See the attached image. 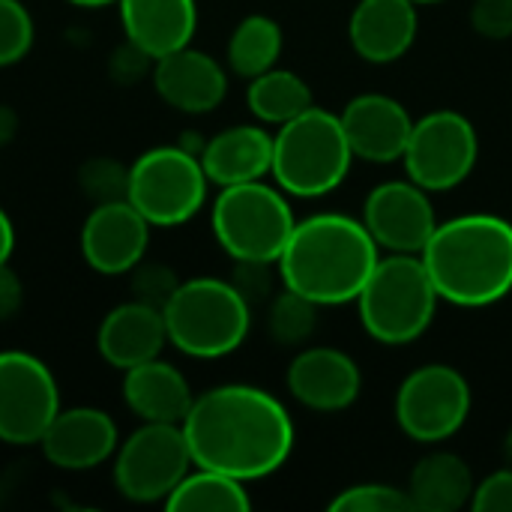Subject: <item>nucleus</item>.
<instances>
[{"instance_id":"20e7f679","label":"nucleus","mask_w":512,"mask_h":512,"mask_svg":"<svg viewBox=\"0 0 512 512\" xmlns=\"http://www.w3.org/2000/svg\"><path fill=\"white\" fill-rule=\"evenodd\" d=\"M351 165L354 150L345 138L342 120L321 105H312L273 132L270 177L291 198H324L336 192Z\"/></svg>"},{"instance_id":"2eb2a0df","label":"nucleus","mask_w":512,"mask_h":512,"mask_svg":"<svg viewBox=\"0 0 512 512\" xmlns=\"http://www.w3.org/2000/svg\"><path fill=\"white\" fill-rule=\"evenodd\" d=\"M288 393L309 411L339 414L360 399L363 375L351 354L330 345L300 348L285 375Z\"/></svg>"},{"instance_id":"ea45409f","label":"nucleus","mask_w":512,"mask_h":512,"mask_svg":"<svg viewBox=\"0 0 512 512\" xmlns=\"http://www.w3.org/2000/svg\"><path fill=\"white\" fill-rule=\"evenodd\" d=\"M75 6H84V9H99V6H108V3H117V0H69Z\"/></svg>"},{"instance_id":"72a5a7b5","label":"nucleus","mask_w":512,"mask_h":512,"mask_svg":"<svg viewBox=\"0 0 512 512\" xmlns=\"http://www.w3.org/2000/svg\"><path fill=\"white\" fill-rule=\"evenodd\" d=\"M273 267L276 264H264V261H234L231 285L246 297L249 306L273 297Z\"/></svg>"},{"instance_id":"c85d7f7f","label":"nucleus","mask_w":512,"mask_h":512,"mask_svg":"<svg viewBox=\"0 0 512 512\" xmlns=\"http://www.w3.org/2000/svg\"><path fill=\"white\" fill-rule=\"evenodd\" d=\"M330 512H411L408 489L390 483H357L342 489L330 504Z\"/></svg>"},{"instance_id":"473e14b6","label":"nucleus","mask_w":512,"mask_h":512,"mask_svg":"<svg viewBox=\"0 0 512 512\" xmlns=\"http://www.w3.org/2000/svg\"><path fill=\"white\" fill-rule=\"evenodd\" d=\"M471 27L489 42L512 39V0H474Z\"/></svg>"},{"instance_id":"dca6fc26","label":"nucleus","mask_w":512,"mask_h":512,"mask_svg":"<svg viewBox=\"0 0 512 512\" xmlns=\"http://www.w3.org/2000/svg\"><path fill=\"white\" fill-rule=\"evenodd\" d=\"M339 120L354 150V159L372 165L402 162L414 117L399 99L387 93H360L342 108Z\"/></svg>"},{"instance_id":"1a4fd4ad","label":"nucleus","mask_w":512,"mask_h":512,"mask_svg":"<svg viewBox=\"0 0 512 512\" xmlns=\"http://www.w3.org/2000/svg\"><path fill=\"white\" fill-rule=\"evenodd\" d=\"M474 393L468 378L447 363L414 369L396 390V423L417 444H441L462 432L471 417Z\"/></svg>"},{"instance_id":"f704fd0d","label":"nucleus","mask_w":512,"mask_h":512,"mask_svg":"<svg viewBox=\"0 0 512 512\" xmlns=\"http://www.w3.org/2000/svg\"><path fill=\"white\" fill-rule=\"evenodd\" d=\"M471 507L477 512H512V465L477 483Z\"/></svg>"},{"instance_id":"79ce46f5","label":"nucleus","mask_w":512,"mask_h":512,"mask_svg":"<svg viewBox=\"0 0 512 512\" xmlns=\"http://www.w3.org/2000/svg\"><path fill=\"white\" fill-rule=\"evenodd\" d=\"M417 6H426V3H444V0H414Z\"/></svg>"},{"instance_id":"4468645a","label":"nucleus","mask_w":512,"mask_h":512,"mask_svg":"<svg viewBox=\"0 0 512 512\" xmlns=\"http://www.w3.org/2000/svg\"><path fill=\"white\" fill-rule=\"evenodd\" d=\"M150 228L153 225L126 198L93 204L81 228V255L87 267L102 276L129 273L135 264L144 261Z\"/></svg>"},{"instance_id":"423d86ee","label":"nucleus","mask_w":512,"mask_h":512,"mask_svg":"<svg viewBox=\"0 0 512 512\" xmlns=\"http://www.w3.org/2000/svg\"><path fill=\"white\" fill-rule=\"evenodd\" d=\"M363 330L381 345H411L435 321L441 303L420 255L390 252L378 258L369 282L354 300Z\"/></svg>"},{"instance_id":"5701e85b","label":"nucleus","mask_w":512,"mask_h":512,"mask_svg":"<svg viewBox=\"0 0 512 512\" xmlns=\"http://www.w3.org/2000/svg\"><path fill=\"white\" fill-rule=\"evenodd\" d=\"M123 399L141 423H183L195 393L186 381V375L165 363V360H147L132 369H126L123 378Z\"/></svg>"},{"instance_id":"f3484780","label":"nucleus","mask_w":512,"mask_h":512,"mask_svg":"<svg viewBox=\"0 0 512 512\" xmlns=\"http://www.w3.org/2000/svg\"><path fill=\"white\" fill-rule=\"evenodd\" d=\"M150 78L159 99L183 114H210L228 96L225 66L192 45L159 57L153 63Z\"/></svg>"},{"instance_id":"c9c22d12","label":"nucleus","mask_w":512,"mask_h":512,"mask_svg":"<svg viewBox=\"0 0 512 512\" xmlns=\"http://www.w3.org/2000/svg\"><path fill=\"white\" fill-rule=\"evenodd\" d=\"M153 63H156V60H153L150 54H144L135 42L126 39V45L117 48V51L111 54L108 69H111V78H114L117 84H135L144 72H153Z\"/></svg>"},{"instance_id":"7c9ffc66","label":"nucleus","mask_w":512,"mask_h":512,"mask_svg":"<svg viewBox=\"0 0 512 512\" xmlns=\"http://www.w3.org/2000/svg\"><path fill=\"white\" fill-rule=\"evenodd\" d=\"M78 183L84 189V195L93 204H105V201H123L129 195V168L120 165L117 159L108 156H96L90 162H84Z\"/></svg>"},{"instance_id":"58836bf2","label":"nucleus","mask_w":512,"mask_h":512,"mask_svg":"<svg viewBox=\"0 0 512 512\" xmlns=\"http://www.w3.org/2000/svg\"><path fill=\"white\" fill-rule=\"evenodd\" d=\"M15 129H18V114L9 105H0V147L12 141Z\"/></svg>"},{"instance_id":"7ed1b4c3","label":"nucleus","mask_w":512,"mask_h":512,"mask_svg":"<svg viewBox=\"0 0 512 512\" xmlns=\"http://www.w3.org/2000/svg\"><path fill=\"white\" fill-rule=\"evenodd\" d=\"M441 303L486 309L512 294V222L465 213L438 222L420 252Z\"/></svg>"},{"instance_id":"b1692460","label":"nucleus","mask_w":512,"mask_h":512,"mask_svg":"<svg viewBox=\"0 0 512 512\" xmlns=\"http://www.w3.org/2000/svg\"><path fill=\"white\" fill-rule=\"evenodd\" d=\"M405 489L411 495L414 510L456 512L462 507H471L477 483H474L468 462L459 453L435 450L414 465Z\"/></svg>"},{"instance_id":"6e6552de","label":"nucleus","mask_w":512,"mask_h":512,"mask_svg":"<svg viewBox=\"0 0 512 512\" xmlns=\"http://www.w3.org/2000/svg\"><path fill=\"white\" fill-rule=\"evenodd\" d=\"M207 186L201 156L189 147L165 144L141 153L129 165L126 201L153 228H177L204 207Z\"/></svg>"},{"instance_id":"a19ab883","label":"nucleus","mask_w":512,"mask_h":512,"mask_svg":"<svg viewBox=\"0 0 512 512\" xmlns=\"http://www.w3.org/2000/svg\"><path fill=\"white\" fill-rule=\"evenodd\" d=\"M504 456H507V465H512V429L507 432V438H504Z\"/></svg>"},{"instance_id":"e433bc0d","label":"nucleus","mask_w":512,"mask_h":512,"mask_svg":"<svg viewBox=\"0 0 512 512\" xmlns=\"http://www.w3.org/2000/svg\"><path fill=\"white\" fill-rule=\"evenodd\" d=\"M24 303V285L18 273L6 264H0V321H9Z\"/></svg>"},{"instance_id":"6ab92c4d","label":"nucleus","mask_w":512,"mask_h":512,"mask_svg":"<svg viewBox=\"0 0 512 512\" xmlns=\"http://www.w3.org/2000/svg\"><path fill=\"white\" fill-rule=\"evenodd\" d=\"M420 15L414 0H360L348 18V39L360 60L387 66L417 42Z\"/></svg>"},{"instance_id":"412c9836","label":"nucleus","mask_w":512,"mask_h":512,"mask_svg":"<svg viewBox=\"0 0 512 512\" xmlns=\"http://www.w3.org/2000/svg\"><path fill=\"white\" fill-rule=\"evenodd\" d=\"M198 156L207 180L219 189L264 180L273 171V132H267L261 123L228 126L213 135Z\"/></svg>"},{"instance_id":"cd10ccee","label":"nucleus","mask_w":512,"mask_h":512,"mask_svg":"<svg viewBox=\"0 0 512 512\" xmlns=\"http://www.w3.org/2000/svg\"><path fill=\"white\" fill-rule=\"evenodd\" d=\"M318 309H321L318 303H312L309 297L282 285V291L276 297H270V306H267L270 339L285 348L309 345V339L315 336V327H318Z\"/></svg>"},{"instance_id":"9b49d317","label":"nucleus","mask_w":512,"mask_h":512,"mask_svg":"<svg viewBox=\"0 0 512 512\" xmlns=\"http://www.w3.org/2000/svg\"><path fill=\"white\" fill-rule=\"evenodd\" d=\"M195 468L183 426L144 423L120 447L114 459V486L135 504H156L177 489Z\"/></svg>"},{"instance_id":"4be33fe9","label":"nucleus","mask_w":512,"mask_h":512,"mask_svg":"<svg viewBox=\"0 0 512 512\" xmlns=\"http://www.w3.org/2000/svg\"><path fill=\"white\" fill-rule=\"evenodd\" d=\"M120 21L129 42L153 60L192 45L198 30L195 0H117Z\"/></svg>"},{"instance_id":"393cba45","label":"nucleus","mask_w":512,"mask_h":512,"mask_svg":"<svg viewBox=\"0 0 512 512\" xmlns=\"http://www.w3.org/2000/svg\"><path fill=\"white\" fill-rule=\"evenodd\" d=\"M246 105L264 126H282L315 105L312 87L291 69H267L246 87Z\"/></svg>"},{"instance_id":"aec40b11","label":"nucleus","mask_w":512,"mask_h":512,"mask_svg":"<svg viewBox=\"0 0 512 512\" xmlns=\"http://www.w3.org/2000/svg\"><path fill=\"white\" fill-rule=\"evenodd\" d=\"M96 345H99L102 360L123 372L138 363L156 360L162 348L168 345L165 315L162 309L141 303V300L120 303L102 318Z\"/></svg>"},{"instance_id":"f257e3e1","label":"nucleus","mask_w":512,"mask_h":512,"mask_svg":"<svg viewBox=\"0 0 512 512\" xmlns=\"http://www.w3.org/2000/svg\"><path fill=\"white\" fill-rule=\"evenodd\" d=\"M192 462L255 483L276 474L294 453V420L267 390L222 384L195 396L180 423Z\"/></svg>"},{"instance_id":"ddd939ff","label":"nucleus","mask_w":512,"mask_h":512,"mask_svg":"<svg viewBox=\"0 0 512 512\" xmlns=\"http://www.w3.org/2000/svg\"><path fill=\"white\" fill-rule=\"evenodd\" d=\"M423 186L414 180L378 183L363 201V225L384 252L420 255L438 228V213Z\"/></svg>"},{"instance_id":"a878e982","label":"nucleus","mask_w":512,"mask_h":512,"mask_svg":"<svg viewBox=\"0 0 512 512\" xmlns=\"http://www.w3.org/2000/svg\"><path fill=\"white\" fill-rule=\"evenodd\" d=\"M165 510L171 512H246L252 510V498L243 480H234L213 468L189 471L177 489L165 498Z\"/></svg>"},{"instance_id":"4c0bfd02","label":"nucleus","mask_w":512,"mask_h":512,"mask_svg":"<svg viewBox=\"0 0 512 512\" xmlns=\"http://www.w3.org/2000/svg\"><path fill=\"white\" fill-rule=\"evenodd\" d=\"M12 249H15V228H12V219L6 216V210L0 207V264L9 261Z\"/></svg>"},{"instance_id":"f03ea898","label":"nucleus","mask_w":512,"mask_h":512,"mask_svg":"<svg viewBox=\"0 0 512 512\" xmlns=\"http://www.w3.org/2000/svg\"><path fill=\"white\" fill-rule=\"evenodd\" d=\"M381 258L363 219L342 213H315L297 219L279 261L285 288L324 306L354 303Z\"/></svg>"},{"instance_id":"2f4dec72","label":"nucleus","mask_w":512,"mask_h":512,"mask_svg":"<svg viewBox=\"0 0 512 512\" xmlns=\"http://www.w3.org/2000/svg\"><path fill=\"white\" fill-rule=\"evenodd\" d=\"M132 276V300L150 303L156 309H165V303L171 300V294L177 291L180 279L171 267L165 264H135L129 270Z\"/></svg>"},{"instance_id":"9d476101","label":"nucleus","mask_w":512,"mask_h":512,"mask_svg":"<svg viewBox=\"0 0 512 512\" xmlns=\"http://www.w3.org/2000/svg\"><path fill=\"white\" fill-rule=\"evenodd\" d=\"M480 159V135L474 123L453 108H438L414 120L402 165L408 180L426 192H450L462 186Z\"/></svg>"},{"instance_id":"a211bd4d","label":"nucleus","mask_w":512,"mask_h":512,"mask_svg":"<svg viewBox=\"0 0 512 512\" xmlns=\"http://www.w3.org/2000/svg\"><path fill=\"white\" fill-rule=\"evenodd\" d=\"M39 447L60 471H90L117 453V426L99 408H60Z\"/></svg>"},{"instance_id":"c756f323","label":"nucleus","mask_w":512,"mask_h":512,"mask_svg":"<svg viewBox=\"0 0 512 512\" xmlns=\"http://www.w3.org/2000/svg\"><path fill=\"white\" fill-rule=\"evenodd\" d=\"M33 15L21 0H0V69L21 63L33 48Z\"/></svg>"},{"instance_id":"0eeeda50","label":"nucleus","mask_w":512,"mask_h":512,"mask_svg":"<svg viewBox=\"0 0 512 512\" xmlns=\"http://www.w3.org/2000/svg\"><path fill=\"white\" fill-rule=\"evenodd\" d=\"M213 237L231 261L276 264L297 216L288 195L264 180L222 186L210 213Z\"/></svg>"},{"instance_id":"bb28decb","label":"nucleus","mask_w":512,"mask_h":512,"mask_svg":"<svg viewBox=\"0 0 512 512\" xmlns=\"http://www.w3.org/2000/svg\"><path fill=\"white\" fill-rule=\"evenodd\" d=\"M282 48H285V36H282V27L276 18L270 15H246L234 30H231V39H228V48H225V60H228V69L246 81L258 78L261 72L273 69L282 57Z\"/></svg>"},{"instance_id":"f8f14e48","label":"nucleus","mask_w":512,"mask_h":512,"mask_svg":"<svg viewBox=\"0 0 512 512\" xmlns=\"http://www.w3.org/2000/svg\"><path fill=\"white\" fill-rule=\"evenodd\" d=\"M60 414V387L51 369L27 351H0V441L39 444Z\"/></svg>"},{"instance_id":"39448f33","label":"nucleus","mask_w":512,"mask_h":512,"mask_svg":"<svg viewBox=\"0 0 512 512\" xmlns=\"http://www.w3.org/2000/svg\"><path fill=\"white\" fill-rule=\"evenodd\" d=\"M168 345L195 360L234 354L252 330V306L231 279L198 276L177 285L162 309Z\"/></svg>"}]
</instances>
